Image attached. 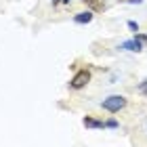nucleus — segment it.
Listing matches in <instances>:
<instances>
[{
	"label": "nucleus",
	"mask_w": 147,
	"mask_h": 147,
	"mask_svg": "<svg viewBox=\"0 0 147 147\" xmlns=\"http://www.w3.org/2000/svg\"><path fill=\"white\" fill-rule=\"evenodd\" d=\"M105 126H107V128H118V122H116V120H107Z\"/></svg>",
	"instance_id": "8"
},
{
	"label": "nucleus",
	"mask_w": 147,
	"mask_h": 147,
	"mask_svg": "<svg viewBox=\"0 0 147 147\" xmlns=\"http://www.w3.org/2000/svg\"><path fill=\"white\" fill-rule=\"evenodd\" d=\"M128 30L137 34V32H139V23H137V21H128Z\"/></svg>",
	"instance_id": "7"
},
{
	"label": "nucleus",
	"mask_w": 147,
	"mask_h": 147,
	"mask_svg": "<svg viewBox=\"0 0 147 147\" xmlns=\"http://www.w3.org/2000/svg\"><path fill=\"white\" fill-rule=\"evenodd\" d=\"M130 2H132V4H135V2H143V0H130Z\"/></svg>",
	"instance_id": "11"
},
{
	"label": "nucleus",
	"mask_w": 147,
	"mask_h": 147,
	"mask_svg": "<svg viewBox=\"0 0 147 147\" xmlns=\"http://www.w3.org/2000/svg\"><path fill=\"white\" fill-rule=\"evenodd\" d=\"M59 2H61V0H53V4H59Z\"/></svg>",
	"instance_id": "12"
},
{
	"label": "nucleus",
	"mask_w": 147,
	"mask_h": 147,
	"mask_svg": "<svg viewBox=\"0 0 147 147\" xmlns=\"http://www.w3.org/2000/svg\"><path fill=\"white\" fill-rule=\"evenodd\" d=\"M135 38H137V40H141V42H147V34H139V32H137Z\"/></svg>",
	"instance_id": "9"
},
{
	"label": "nucleus",
	"mask_w": 147,
	"mask_h": 147,
	"mask_svg": "<svg viewBox=\"0 0 147 147\" xmlns=\"http://www.w3.org/2000/svg\"><path fill=\"white\" fill-rule=\"evenodd\" d=\"M88 82H90V71H88V69H80L76 76L71 78L69 86H71V88H76V90H80V88H84Z\"/></svg>",
	"instance_id": "2"
},
{
	"label": "nucleus",
	"mask_w": 147,
	"mask_h": 147,
	"mask_svg": "<svg viewBox=\"0 0 147 147\" xmlns=\"http://www.w3.org/2000/svg\"><path fill=\"white\" fill-rule=\"evenodd\" d=\"M139 92H141V95H145V97H147V78L143 80L141 84H139Z\"/></svg>",
	"instance_id": "6"
},
{
	"label": "nucleus",
	"mask_w": 147,
	"mask_h": 147,
	"mask_svg": "<svg viewBox=\"0 0 147 147\" xmlns=\"http://www.w3.org/2000/svg\"><path fill=\"white\" fill-rule=\"evenodd\" d=\"M101 107L105 111H109V113H118L120 109L126 107V97H122V95H109L107 99H103Z\"/></svg>",
	"instance_id": "1"
},
{
	"label": "nucleus",
	"mask_w": 147,
	"mask_h": 147,
	"mask_svg": "<svg viewBox=\"0 0 147 147\" xmlns=\"http://www.w3.org/2000/svg\"><path fill=\"white\" fill-rule=\"evenodd\" d=\"M61 2H63V4H69V2H71V0H61Z\"/></svg>",
	"instance_id": "10"
},
{
	"label": "nucleus",
	"mask_w": 147,
	"mask_h": 147,
	"mask_svg": "<svg viewBox=\"0 0 147 147\" xmlns=\"http://www.w3.org/2000/svg\"><path fill=\"white\" fill-rule=\"evenodd\" d=\"M74 21L76 23H90L92 21V13L90 11H84V13H76V15H74Z\"/></svg>",
	"instance_id": "5"
},
{
	"label": "nucleus",
	"mask_w": 147,
	"mask_h": 147,
	"mask_svg": "<svg viewBox=\"0 0 147 147\" xmlns=\"http://www.w3.org/2000/svg\"><path fill=\"white\" fill-rule=\"evenodd\" d=\"M122 49L124 51H132V53H139V51H141L143 49V42H141V40H126V42H122Z\"/></svg>",
	"instance_id": "3"
},
{
	"label": "nucleus",
	"mask_w": 147,
	"mask_h": 147,
	"mask_svg": "<svg viewBox=\"0 0 147 147\" xmlns=\"http://www.w3.org/2000/svg\"><path fill=\"white\" fill-rule=\"evenodd\" d=\"M82 124L86 126V128H105V122L95 120V118H90V116H86V118L82 120Z\"/></svg>",
	"instance_id": "4"
}]
</instances>
